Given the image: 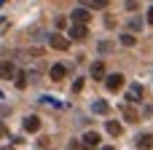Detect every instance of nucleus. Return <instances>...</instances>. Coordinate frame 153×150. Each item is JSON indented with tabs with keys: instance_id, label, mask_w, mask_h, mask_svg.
Segmentation results:
<instances>
[{
	"instance_id": "f257e3e1",
	"label": "nucleus",
	"mask_w": 153,
	"mask_h": 150,
	"mask_svg": "<svg viewBox=\"0 0 153 150\" xmlns=\"http://www.w3.org/2000/svg\"><path fill=\"white\" fill-rule=\"evenodd\" d=\"M81 148H83V150L100 148V134H97V132H86V134H83V140H81Z\"/></svg>"
},
{
	"instance_id": "f03ea898",
	"label": "nucleus",
	"mask_w": 153,
	"mask_h": 150,
	"mask_svg": "<svg viewBox=\"0 0 153 150\" xmlns=\"http://www.w3.org/2000/svg\"><path fill=\"white\" fill-rule=\"evenodd\" d=\"M70 19H73V24H81V27H86V24H89V19H91V13H89L86 8H75V11L70 13Z\"/></svg>"
},
{
	"instance_id": "7ed1b4c3",
	"label": "nucleus",
	"mask_w": 153,
	"mask_h": 150,
	"mask_svg": "<svg viewBox=\"0 0 153 150\" xmlns=\"http://www.w3.org/2000/svg\"><path fill=\"white\" fill-rule=\"evenodd\" d=\"M48 43H51V48H56V51H67V48H70V40H67L65 35H56V32L48 38Z\"/></svg>"
},
{
	"instance_id": "20e7f679",
	"label": "nucleus",
	"mask_w": 153,
	"mask_h": 150,
	"mask_svg": "<svg viewBox=\"0 0 153 150\" xmlns=\"http://www.w3.org/2000/svg\"><path fill=\"white\" fill-rule=\"evenodd\" d=\"M105 86H108V91H118V89L124 86V75H121V72L108 75V78H105Z\"/></svg>"
},
{
	"instance_id": "39448f33",
	"label": "nucleus",
	"mask_w": 153,
	"mask_h": 150,
	"mask_svg": "<svg viewBox=\"0 0 153 150\" xmlns=\"http://www.w3.org/2000/svg\"><path fill=\"white\" fill-rule=\"evenodd\" d=\"M126 99H129V102H140V99H143V86H140V83H132L129 91H126Z\"/></svg>"
},
{
	"instance_id": "423d86ee",
	"label": "nucleus",
	"mask_w": 153,
	"mask_h": 150,
	"mask_svg": "<svg viewBox=\"0 0 153 150\" xmlns=\"http://www.w3.org/2000/svg\"><path fill=\"white\" fill-rule=\"evenodd\" d=\"M134 145H137L140 150H151V148H153V134H148V132H145V134H140V137L134 140Z\"/></svg>"
},
{
	"instance_id": "0eeeda50",
	"label": "nucleus",
	"mask_w": 153,
	"mask_h": 150,
	"mask_svg": "<svg viewBox=\"0 0 153 150\" xmlns=\"http://www.w3.org/2000/svg\"><path fill=\"white\" fill-rule=\"evenodd\" d=\"M67 35H70V38H73V40H83V38H86V35H89V30H86V27H81V24H73V27H70V32H67Z\"/></svg>"
},
{
	"instance_id": "6e6552de",
	"label": "nucleus",
	"mask_w": 153,
	"mask_h": 150,
	"mask_svg": "<svg viewBox=\"0 0 153 150\" xmlns=\"http://www.w3.org/2000/svg\"><path fill=\"white\" fill-rule=\"evenodd\" d=\"M38 129H40V118H38V115H27V118H24V132H32V134H35Z\"/></svg>"
},
{
	"instance_id": "1a4fd4ad",
	"label": "nucleus",
	"mask_w": 153,
	"mask_h": 150,
	"mask_svg": "<svg viewBox=\"0 0 153 150\" xmlns=\"http://www.w3.org/2000/svg\"><path fill=\"white\" fill-rule=\"evenodd\" d=\"M0 78H16V67L11 64V62H0Z\"/></svg>"
},
{
	"instance_id": "9d476101",
	"label": "nucleus",
	"mask_w": 153,
	"mask_h": 150,
	"mask_svg": "<svg viewBox=\"0 0 153 150\" xmlns=\"http://www.w3.org/2000/svg\"><path fill=\"white\" fill-rule=\"evenodd\" d=\"M48 75H51V81H62V78L67 75V67H65V64H54V67L48 70Z\"/></svg>"
},
{
	"instance_id": "9b49d317",
	"label": "nucleus",
	"mask_w": 153,
	"mask_h": 150,
	"mask_svg": "<svg viewBox=\"0 0 153 150\" xmlns=\"http://www.w3.org/2000/svg\"><path fill=\"white\" fill-rule=\"evenodd\" d=\"M91 78H94V81H102V78H105V64H102V62H94V64H91Z\"/></svg>"
},
{
	"instance_id": "f8f14e48",
	"label": "nucleus",
	"mask_w": 153,
	"mask_h": 150,
	"mask_svg": "<svg viewBox=\"0 0 153 150\" xmlns=\"http://www.w3.org/2000/svg\"><path fill=\"white\" fill-rule=\"evenodd\" d=\"M91 110H94V113H97V115H105V113H108V110H110V105H108V102H105V99H97V102H94V105H91Z\"/></svg>"
},
{
	"instance_id": "ddd939ff",
	"label": "nucleus",
	"mask_w": 153,
	"mask_h": 150,
	"mask_svg": "<svg viewBox=\"0 0 153 150\" xmlns=\"http://www.w3.org/2000/svg\"><path fill=\"white\" fill-rule=\"evenodd\" d=\"M124 129H121V123L118 121H108V134H113V137H118Z\"/></svg>"
},
{
	"instance_id": "4468645a",
	"label": "nucleus",
	"mask_w": 153,
	"mask_h": 150,
	"mask_svg": "<svg viewBox=\"0 0 153 150\" xmlns=\"http://www.w3.org/2000/svg\"><path fill=\"white\" fill-rule=\"evenodd\" d=\"M121 43H124L126 48H129V46H134V35H132V32H126V35H121Z\"/></svg>"
},
{
	"instance_id": "2eb2a0df",
	"label": "nucleus",
	"mask_w": 153,
	"mask_h": 150,
	"mask_svg": "<svg viewBox=\"0 0 153 150\" xmlns=\"http://www.w3.org/2000/svg\"><path fill=\"white\" fill-rule=\"evenodd\" d=\"M124 118H126V121H132V123H134V121H137V113H134V110H132V107H124Z\"/></svg>"
},
{
	"instance_id": "dca6fc26",
	"label": "nucleus",
	"mask_w": 153,
	"mask_h": 150,
	"mask_svg": "<svg viewBox=\"0 0 153 150\" xmlns=\"http://www.w3.org/2000/svg\"><path fill=\"white\" fill-rule=\"evenodd\" d=\"M27 75H22V72H16V89H24L27 86V81H24Z\"/></svg>"
},
{
	"instance_id": "f3484780",
	"label": "nucleus",
	"mask_w": 153,
	"mask_h": 150,
	"mask_svg": "<svg viewBox=\"0 0 153 150\" xmlns=\"http://www.w3.org/2000/svg\"><path fill=\"white\" fill-rule=\"evenodd\" d=\"M129 30H134V32L143 30V21H140V19H132V21H129Z\"/></svg>"
},
{
	"instance_id": "a211bd4d",
	"label": "nucleus",
	"mask_w": 153,
	"mask_h": 150,
	"mask_svg": "<svg viewBox=\"0 0 153 150\" xmlns=\"http://www.w3.org/2000/svg\"><path fill=\"white\" fill-rule=\"evenodd\" d=\"M40 102H43V105H54V107H59V102L51 99V97H40Z\"/></svg>"
},
{
	"instance_id": "6ab92c4d",
	"label": "nucleus",
	"mask_w": 153,
	"mask_h": 150,
	"mask_svg": "<svg viewBox=\"0 0 153 150\" xmlns=\"http://www.w3.org/2000/svg\"><path fill=\"white\" fill-rule=\"evenodd\" d=\"M81 89H83V78H78V81L73 83V91H81Z\"/></svg>"
},
{
	"instance_id": "aec40b11",
	"label": "nucleus",
	"mask_w": 153,
	"mask_h": 150,
	"mask_svg": "<svg viewBox=\"0 0 153 150\" xmlns=\"http://www.w3.org/2000/svg\"><path fill=\"white\" fill-rule=\"evenodd\" d=\"M67 150H83V148H81V142H75V140H73V142L67 145Z\"/></svg>"
},
{
	"instance_id": "412c9836",
	"label": "nucleus",
	"mask_w": 153,
	"mask_h": 150,
	"mask_svg": "<svg viewBox=\"0 0 153 150\" xmlns=\"http://www.w3.org/2000/svg\"><path fill=\"white\" fill-rule=\"evenodd\" d=\"M105 5H108L105 0H94V3H91V8H105Z\"/></svg>"
},
{
	"instance_id": "4be33fe9",
	"label": "nucleus",
	"mask_w": 153,
	"mask_h": 150,
	"mask_svg": "<svg viewBox=\"0 0 153 150\" xmlns=\"http://www.w3.org/2000/svg\"><path fill=\"white\" fill-rule=\"evenodd\" d=\"M148 24H153V5H151V11H148Z\"/></svg>"
},
{
	"instance_id": "5701e85b",
	"label": "nucleus",
	"mask_w": 153,
	"mask_h": 150,
	"mask_svg": "<svg viewBox=\"0 0 153 150\" xmlns=\"http://www.w3.org/2000/svg\"><path fill=\"white\" fill-rule=\"evenodd\" d=\"M8 115V107H0V118H5Z\"/></svg>"
},
{
	"instance_id": "b1692460",
	"label": "nucleus",
	"mask_w": 153,
	"mask_h": 150,
	"mask_svg": "<svg viewBox=\"0 0 153 150\" xmlns=\"http://www.w3.org/2000/svg\"><path fill=\"white\" fill-rule=\"evenodd\" d=\"M100 150H113V148H110V145H105V148H100Z\"/></svg>"
},
{
	"instance_id": "393cba45",
	"label": "nucleus",
	"mask_w": 153,
	"mask_h": 150,
	"mask_svg": "<svg viewBox=\"0 0 153 150\" xmlns=\"http://www.w3.org/2000/svg\"><path fill=\"white\" fill-rule=\"evenodd\" d=\"M3 150H11V148H3Z\"/></svg>"
}]
</instances>
